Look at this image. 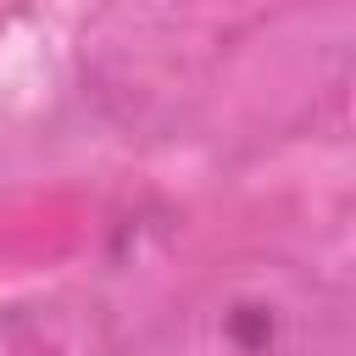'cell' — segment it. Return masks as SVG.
Masks as SVG:
<instances>
[{"mask_svg":"<svg viewBox=\"0 0 356 356\" xmlns=\"http://www.w3.org/2000/svg\"><path fill=\"white\" fill-rule=\"evenodd\" d=\"M167 356H350L345 295L278 250L211 261L172 306Z\"/></svg>","mask_w":356,"mask_h":356,"instance_id":"obj_1","label":"cell"},{"mask_svg":"<svg viewBox=\"0 0 356 356\" xmlns=\"http://www.w3.org/2000/svg\"><path fill=\"white\" fill-rule=\"evenodd\" d=\"M83 78L128 122L195 89V50L178 0H111L83 28Z\"/></svg>","mask_w":356,"mask_h":356,"instance_id":"obj_2","label":"cell"},{"mask_svg":"<svg viewBox=\"0 0 356 356\" xmlns=\"http://www.w3.org/2000/svg\"><path fill=\"white\" fill-rule=\"evenodd\" d=\"M117 328L100 295L50 289L0 306V356H111Z\"/></svg>","mask_w":356,"mask_h":356,"instance_id":"obj_3","label":"cell"}]
</instances>
